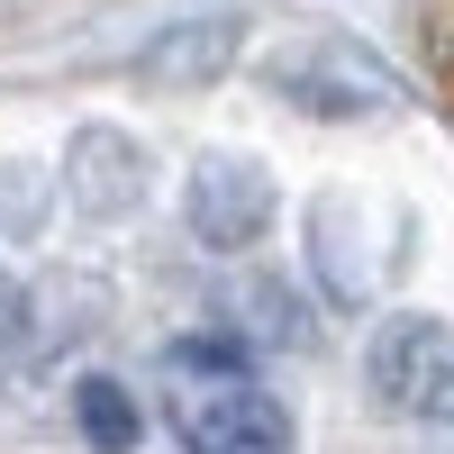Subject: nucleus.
<instances>
[{"mask_svg":"<svg viewBox=\"0 0 454 454\" xmlns=\"http://www.w3.org/2000/svg\"><path fill=\"white\" fill-rule=\"evenodd\" d=\"M0 355H27V282L0 263Z\"/></svg>","mask_w":454,"mask_h":454,"instance_id":"f8f14e48","label":"nucleus"},{"mask_svg":"<svg viewBox=\"0 0 454 454\" xmlns=\"http://www.w3.org/2000/svg\"><path fill=\"white\" fill-rule=\"evenodd\" d=\"M145 192H155V155L128 137V128H109V119H82L64 137V164H55V200L73 218H91V227H119L145 209Z\"/></svg>","mask_w":454,"mask_h":454,"instance_id":"39448f33","label":"nucleus"},{"mask_svg":"<svg viewBox=\"0 0 454 454\" xmlns=\"http://www.w3.org/2000/svg\"><path fill=\"white\" fill-rule=\"evenodd\" d=\"M273 173H263L254 155H237V145H209V155L182 173V227H192V246L209 254H254L263 237H273Z\"/></svg>","mask_w":454,"mask_h":454,"instance_id":"20e7f679","label":"nucleus"},{"mask_svg":"<svg viewBox=\"0 0 454 454\" xmlns=\"http://www.w3.org/2000/svg\"><path fill=\"white\" fill-rule=\"evenodd\" d=\"M400 246H372V200L355 192H318L309 200V273L327 291V309H372Z\"/></svg>","mask_w":454,"mask_h":454,"instance_id":"423d86ee","label":"nucleus"},{"mask_svg":"<svg viewBox=\"0 0 454 454\" xmlns=\"http://www.w3.org/2000/svg\"><path fill=\"white\" fill-rule=\"evenodd\" d=\"M46 218H55V173L27 164V155H10V164H0V246L46 237Z\"/></svg>","mask_w":454,"mask_h":454,"instance_id":"9b49d317","label":"nucleus"},{"mask_svg":"<svg viewBox=\"0 0 454 454\" xmlns=\"http://www.w3.org/2000/svg\"><path fill=\"white\" fill-rule=\"evenodd\" d=\"M173 427L192 454H291V409L254 372H173Z\"/></svg>","mask_w":454,"mask_h":454,"instance_id":"7ed1b4c3","label":"nucleus"},{"mask_svg":"<svg viewBox=\"0 0 454 454\" xmlns=\"http://www.w3.org/2000/svg\"><path fill=\"white\" fill-rule=\"evenodd\" d=\"M100 318H109L100 273H64V282H46V291H27V346H36V336H46V346H82Z\"/></svg>","mask_w":454,"mask_h":454,"instance_id":"9d476101","label":"nucleus"},{"mask_svg":"<svg viewBox=\"0 0 454 454\" xmlns=\"http://www.w3.org/2000/svg\"><path fill=\"white\" fill-rule=\"evenodd\" d=\"M364 382L372 400L409 427H454V318L427 309H391L364 346Z\"/></svg>","mask_w":454,"mask_h":454,"instance_id":"f03ea898","label":"nucleus"},{"mask_svg":"<svg viewBox=\"0 0 454 454\" xmlns=\"http://www.w3.org/2000/svg\"><path fill=\"white\" fill-rule=\"evenodd\" d=\"M73 427H82L91 454H137L145 445V409H137V391L119 372H82L73 382Z\"/></svg>","mask_w":454,"mask_h":454,"instance_id":"6e6552de","label":"nucleus"},{"mask_svg":"<svg viewBox=\"0 0 454 454\" xmlns=\"http://www.w3.org/2000/svg\"><path fill=\"white\" fill-rule=\"evenodd\" d=\"M237 55H246V19H237V10L173 19V27H155V36L137 46V82H145V91H209V82L237 73Z\"/></svg>","mask_w":454,"mask_h":454,"instance_id":"0eeeda50","label":"nucleus"},{"mask_svg":"<svg viewBox=\"0 0 454 454\" xmlns=\"http://www.w3.org/2000/svg\"><path fill=\"white\" fill-rule=\"evenodd\" d=\"M263 82H273V100H291L300 119H336V128H355V119H400L409 109V82L364 46V36H291V46L263 64Z\"/></svg>","mask_w":454,"mask_h":454,"instance_id":"f257e3e1","label":"nucleus"},{"mask_svg":"<svg viewBox=\"0 0 454 454\" xmlns=\"http://www.w3.org/2000/svg\"><path fill=\"white\" fill-rule=\"evenodd\" d=\"M237 318H246V346H282V355H309V346H318L309 300H300L291 282H273V273H254V282L237 291Z\"/></svg>","mask_w":454,"mask_h":454,"instance_id":"1a4fd4ad","label":"nucleus"}]
</instances>
